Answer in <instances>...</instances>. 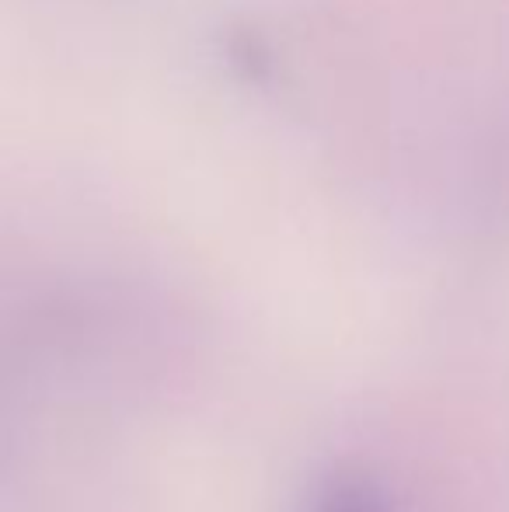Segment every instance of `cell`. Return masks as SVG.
<instances>
[{"mask_svg": "<svg viewBox=\"0 0 509 512\" xmlns=\"http://www.w3.org/2000/svg\"><path fill=\"white\" fill-rule=\"evenodd\" d=\"M318 512H381V499L363 478H339L321 495Z\"/></svg>", "mask_w": 509, "mask_h": 512, "instance_id": "6da1fadb", "label": "cell"}]
</instances>
